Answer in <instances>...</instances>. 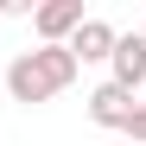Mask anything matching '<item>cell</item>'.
Segmentation results:
<instances>
[{
	"label": "cell",
	"mask_w": 146,
	"mask_h": 146,
	"mask_svg": "<svg viewBox=\"0 0 146 146\" xmlns=\"http://www.w3.org/2000/svg\"><path fill=\"white\" fill-rule=\"evenodd\" d=\"M76 76H83V70H76V57H70L64 44H38V51H19V57L7 64L0 89H7V102L38 108V102H51V95H64Z\"/></svg>",
	"instance_id": "1"
},
{
	"label": "cell",
	"mask_w": 146,
	"mask_h": 146,
	"mask_svg": "<svg viewBox=\"0 0 146 146\" xmlns=\"http://www.w3.org/2000/svg\"><path fill=\"white\" fill-rule=\"evenodd\" d=\"M108 83L127 89V95L146 89V38H140V32H121V38H114V51H108Z\"/></svg>",
	"instance_id": "2"
},
{
	"label": "cell",
	"mask_w": 146,
	"mask_h": 146,
	"mask_svg": "<svg viewBox=\"0 0 146 146\" xmlns=\"http://www.w3.org/2000/svg\"><path fill=\"white\" fill-rule=\"evenodd\" d=\"M83 0H44V7H32V32H38V44H70V32L83 26Z\"/></svg>",
	"instance_id": "3"
},
{
	"label": "cell",
	"mask_w": 146,
	"mask_h": 146,
	"mask_svg": "<svg viewBox=\"0 0 146 146\" xmlns=\"http://www.w3.org/2000/svg\"><path fill=\"white\" fill-rule=\"evenodd\" d=\"M114 38H121V32L108 26V19H95V13H89L83 26L70 32V44H64V51L76 57V70H83V64H108V51H114Z\"/></svg>",
	"instance_id": "4"
},
{
	"label": "cell",
	"mask_w": 146,
	"mask_h": 146,
	"mask_svg": "<svg viewBox=\"0 0 146 146\" xmlns=\"http://www.w3.org/2000/svg\"><path fill=\"white\" fill-rule=\"evenodd\" d=\"M133 102H140V95H127V89H114V83H95L89 89V121H95V127H127V114H133Z\"/></svg>",
	"instance_id": "5"
},
{
	"label": "cell",
	"mask_w": 146,
	"mask_h": 146,
	"mask_svg": "<svg viewBox=\"0 0 146 146\" xmlns=\"http://www.w3.org/2000/svg\"><path fill=\"white\" fill-rule=\"evenodd\" d=\"M121 140H127V146H146V102H133V114H127V127H121Z\"/></svg>",
	"instance_id": "6"
},
{
	"label": "cell",
	"mask_w": 146,
	"mask_h": 146,
	"mask_svg": "<svg viewBox=\"0 0 146 146\" xmlns=\"http://www.w3.org/2000/svg\"><path fill=\"white\" fill-rule=\"evenodd\" d=\"M0 108H7V89H0Z\"/></svg>",
	"instance_id": "7"
},
{
	"label": "cell",
	"mask_w": 146,
	"mask_h": 146,
	"mask_svg": "<svg viewBox=\"0 0 146 146\" xmlns=\"http://www.w3.org/2000/svg\"><path fill=\"white\" fill-rule=\"evenodd\" d=\"M114 146H127V140H114Z\"/></svg>",
	"instance_id": "8"
}]
</instances>
